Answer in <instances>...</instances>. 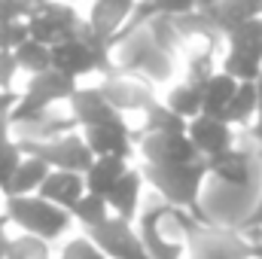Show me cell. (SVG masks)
Here are the masks:
<instances>
[{"mask_svg":"<svg viewBox=\"0 0 262 259\" xmlns=\"http://www.w3.org/2000/svg\"><path fill=\"white\" fill-rule=\"evenodd\" d=\"M110 64H113V73L137 76V79L149 82L152 89L168 85L177 76V55L162 49L146 34V28H137L110 43Z\"/></svg>","mask_w":262,"mask_h":259,"instance_id":"1","label":"cell"},{"mask_svg":"<svg viewBox=\"0 0 262 259\" xmlns=\"http://www.w3.org/2000/svg\"><path fill=\"white\" fill-rule=\"evenodd\" d=\"M143 174V183L152 195H159L165 204L192 213L195 220H207L201 210V186L207 177L204 159L192 165H137Z\"/></svg>","mask_w":262,"mask_h":259,"instance_id":"2","label":"cell"},{"mask_svg":"<svg viewBox=\"0 0 262 259\" xmlns=\"http://www.w3.org/2000/svg\"><path fill=\"white\" fill-rule=\"evenodd\" d=\"M180 241L186 259H256L250 238H244L235 226H220L213 220L183 217Z\"/></svg>","mask_w":262,"mask_h":259,"instance_id":"3","label":"cell"},{"mask_svg":"<svg viewBox=\"0 0 262 259\" xmlns=\"http://www.w3.org/2000/svg\"><path fill=\"white\" fill-rule=\"evenodd\" d=\"M3 213H6V220L15 223L25 235H34V238H40V241H46V244L64 238L67 232H70V226H73V217H70L67 210L49 204V201L40 198V195L6 198Z\"/></svg>","mask_w":262,"mask_h":259,"instance_id":"4","label":"cell"},{"mask_svg":"<svg viewBox=\"0 0 262 259\" xmlns=\"http://www.w3.org/2000/svg\"><path fill=\"white\" fill-rule=\"evenodd\" d=\"M73 92H76V82L61 76V73H55V70L37 73V76L28 79L25 92H18V101H15V107L9 110L6 119H9V125L34 119V116H40V113H46L58 104H67Z\"/></svg>","mask_w":262,"mask_h":259,"instance_id":"5","label":"cell"},{"mask_svg":"<svg viewBox=\"0 0 262 259\" xmlns=\"http://www.w3.org/2000/svg\"><path fill=\"white\" fill-rule=\"evenodd\" d=\"M25 25L34 43H43L52 49L55 43L70 40L82 28V15L73 9V3H64V0H37Z\"/></svg>","mask_w":262,"mask_h":259,"instance_id":"6","label":"cell"},{"mask_svg":"<svg viewBox=\"0 0 262 259\" xmlns=\"http://www.w3.org/2000/svg\"><path fill=\"white\" fill-rule=\"evenodd\" d=\"M18 143V140H15ZM21 156H34L40 162L49 165V171H73V174H85L95 162L92 149L85 146L79 131H70L64 137L46 140V143H18Z\"/></svg>","mask_w":262,"mask_h":259,"instance_id":"7","label":"cell"},{"mask_svg":"<svg viewBox=\"0 0 262 259\" xmlns=\"http://www.w3.org/2000/svg\"><path fill=\"white\" fill-rule=\"evenodd\" d=\"M101 95L107 98V104L119 113V116H128V113H143L149 104H156V89L137 76H125V73H110L101 79Z\"/></svg>","mask_w":262,"mask_h":259,"instance_id":"8","label":"cell"},{"mask_svg":"<svg viewBox=\"0 0 262 259\" xmlns=\"http://www.w3.org/2000/svg\"><path fill=\"white\" fill-rule=\"evenodd\" d=\"M107 259H134V256H146L140 247V238L134 232V223L119 220V217H107L104 223H98L95 229L82 232Z\"/></svg>","mask_w":262,"mask_h":259,"instance_id":"9","label":"cell"},{"mask_svg":"<svg viewBox=\"0 0 262 259\" xmlns=\"http://www.w3.org/2000/svg\"><path fill=\"white\" fill-rule=\"evenodd\" d=\"M79 134L95 159H104V156H116V159H128V162L134 159V125H128L125 116L110 119L104 125L79 128Z\"/></svg>","mask_w":262,"mask_h":259,"instance_id":"10","label":"cell"},{"mask_svg":"<svg viewBox=\"0 0 262 259\" xmlns=\"http://www.w3.org/2000/svg\"><path fill=\"white\" fill-rule=\"evenodd\" d=\"M186 137L192 140V146L198 149V156L207 162L226 149H232L238 143V131L232 128L229 122L216 119V116H195L192 122H186Z\"/></svg>","mask_w":262,"mask_h":259,"instance_id":"11","label":"cell"},{"mask_svg":"<svg viewBox=\"0 0 262 259\" xmlns=\"http://www.w3.org/2000/svg\"><path fill=\"white\" fill-rule=\"evenodd\" d=\"M134 6H137V0H92V9H89V15L82 21L98 40L110 43L128 25Z\"/></svg>","mask_w":262,"mask_h":259,"instance_id":"12","label":"cell"},{"mask_svg":"<svg viewBox=\"0 0 262 259\" xmlns=\"http://www.w3.org/2000/svg\"><path fill=\"white\" fill-rule=\"evenodd\" d=\"M67 110L79 128H92V125H104L110 119H119V113L107 104V98L101 95L98 85H76V92L67 101Z\"/></svg>","mask_w":262,"mask_h":259,"instance_id":"13","label":"cell"},{"mask_svg":"<svg viewBox=\"0 0 262 259\" xmlns=\"http://www.w3.org/2000/svg\"><path fill=\"white\" fill-rule=\"evenodd\" d=\"M146 192H149V189H146V183H143L140 168H134V165H131L128 171L119 177V183L110 189V195H107V207H110V213H113V217L134 223V217L140 213V204H143Z\"/></svg>","mask_w":262,"mask_h":259,"instance_id":"14","label":"cell"},{"mask_svg":"<svg viewBox=\"0 0 262 259\" xmlns=\"http://www.w3.org/2000/svg\"><path fill=\"white\" fill-rule=\"evenodd\" d=\"M37 195L70 213L76 207V201L85 195V180H82V174H73V171H49V177L43 180Z\"/></svg>","mask_w":262,"mask_h":259,"instance_id":"15","label":"cell"},{"mask_svg":"<svg viewBox=\"0 0 262 259\" xmlns=\"http://www.w3.org/2000/svg\"><path fill=\"white\" fill-rule=\"evenodd\" d=\"M259 15H262V0H220L207 12V18H210V25L216 28L220 37L232 34L235 28H241V25L259 18Z\"/></svg>","mask_w":262,"mask_h":259,"instance_id":"16","label":"cell"},{"mask_svg":"<svg viewBox=\"0 0 262 259\" xmlns=\"http://www.w3.org/2000/svg\"><path fill=\"white\" fill-rule=\"evenodd\" d=\"M128 168H131L128 159H116V156L95 159V162H92V168L82 174V180H85V192L107 198V195H110V189L119 183V177H122Z\"/></svg>","mask_w":262,"mask_h":259,"instance_id":"17","label":"cell"},{"mask_svg":"<svg viewBox=\"0 0 262 259\" xmlns=\"http://www.w3.org/2000/svg\"><path fill=\"white\" fill-rule=\"evenodd\" d=\"M46 177H49V165H46V162H40V159H34V156H25V159H21V165H18V168H15V174H12L9 186L3 189V198L37 195Z\"/></svg>","mask_w":262,"mask_h":259,"instance_id":"18","label":"cell"},{"mask_svg":"<svg viewBox=\"0 0 262 259\" xmlns=\"http://www.w3.org/2000/svg\"><path fill=\"white\" fill-rule=\"evenodd\" d=\"M235 92H238V82H235L232 76H226L223 70H216V73L201 85V113L223 119V113H226L229 101L235 98Z\"/></svg>","mask_w":262,"mask_h":259,"instance_id":"19","label":"cell"},{"mask_svg":"<svg viewBox=\"0 0 262 259\" xmlns=\"http://www.w3.org/2000/svg\"><path fill=\"white\" fill-rule=\"evenodd\" d=\"M223 122H229L232 128L238 131H250L256 122V85L253 82H241L235 98L229 101L226 113H223Z\"/></svg>","mask_w":262,"mask_h":259,"instance_id":"20","label":"cell"},{"mask_svg":"<svg viewBox=\"0 0 262 259\" xmlns=\"http://www.w3.org/2000/svg\"><path fill=\"white\" fill-rule=\"evenodd\" d=\"M162 104L171 110V113H177L183 122H192L195 116H201V85L195 82H174L168 92H165V98H162Z\"/></svg>","mask_w":262,"mask_h":259,"instance_id":"21","label":"cell"},{"mask_svg":"<svg viewBox=\"0 0 262 259\" xmlns=\"http://www.w3.org/2000/svg\"><path fill=\"white\" fill-rule=\"evenodd\" d=\"M183 131H186V122L177 113H171L159 98L140 113V125L134 128V134H183Z\"/></svg>","mask_w":262,"mask_h":259,"instance_id":"22","label":"cell"},{"mask_svg":"<svg viewBox=\"0 0 262 259\" xmlns=\"http://www.w3.org/2000/svg\"><path fill=\"white\" fill-rule=\"evenodd\" d=\"M223 43H226L229 52H238V55L262 61V15L247 21V25H241V28H235L232 34H226Z\"/></svg>","mask_w":262,"mask_h":259,"instance_id":"23","label":"cell"},{"mask_svg":"<svg viewBox=\"0 0 262 259\" xmlns=\"http://www.w3.org/2000/svg\"><path fill=\"white\" fill-rule=\"evenodd\" d=\"M21 149H18V143H15V137H12V131H9V119H0V192L9 186V180H12V174H15V168L21 165Z\"/></svg>","mask_w":262,"mask_h":259,"instance_id":"24","label":"cell"},{"mask_svg":"<svg viewBox=\"0 0 262 259\" xmlns=\"http://www.w3.org/2000/svg\"><path fill=\"white\" fill-rule=\"evenodd\" d=\"M12 58H15V67H18V70H25V73H31V76L52 70V55H49V46L34 43V40H25V43L12 52Z\"/></svg>","mask_w":262,"mask_h":259,"instance_id":"25","label":"cell"},{"mask_svg":"<svg viewBox=\"0 0 262 259\" xmlns=\"http://www.w3.org/2000/svg\"><path fill=\"white\" fill-rule=\"evenodd\" d=\"M70 217H73V223H79L82 229H95L98 223H104V220L113 217V213H110V207H107V198L85 192L76 201V207L70 210Z\"/></svg>","mask_w":262,"mask_h":259,"instance_id":"26","label":"cell"},{"mask_svg":"<svg viewBox=\"0 0 262 259\" xmlns=\"http://www.w3.org/2000/svg\"><path fill=\"white\" fill-rule=\"evenodd\" d=\"M220 70L226 73V76H232L238 85L241 82H256L262 73V61L256 58H247V55H238V52H229L226 49V55L220 58Z\"/></svg>","mask_w":262,"mask_h":259,"instance_id":"27","label":"cell"},{"mask_svg":"<svg viewBox=\"0 0 262 259\" xmlns=\"http://www.w3.org/2000/svg\"><path fill=\"white\" fill-rule=\"evenodd\" d=\"M3 259H52V247L34 235H15L6 241V253Z\"/></svg>","mask_w":262,"mask_h":259,"instance_id":"28","label":"cell"},{"mask_svg":"<svg viewBox=\"0 0 262 259\" xmlns=\"http://www.w3.org/2000/svg\"><path fill=\"white\" fill-rule=\"evenodd\" d=\"M58 259H107V256H104L85 235H73L64 247H61Z\"/></svg>","mask_w":262,"mask_h":259,"instance_id":"29","label":"cell"},{"mask_svg":"<svg viewBox=\"0 0 262 259\" xmlns=\"http://www.w3.org/2000/svg\"><path fill=\"white\" fill-rule=\"evenodd\" d=\"M256 149H259V174H262V146H256ZM235 229H238L244 238L262 235V189H259V195H256V204L250 207V213H247L241 223H235Z\"/></svg>","mask_w":262,"mask_h":259,"instance_id":"30","label":"cell"},{"mask_svg":"<svg viewBox=\"0 0 262 259\" xmlns=\"http://www.w3.org/2000/svg\"><path fill=\"white\" fill-rule=\"evenodd\" d=\"M28 37V25L25 21H0V49H9L15 52Z\"/></svg>","mask_w":262,"mask_h":259,"instance_id":"31","label":"cell"},{"mask_svg":"<svg viewBox=\"0 0 262 259\" xmlns=\"http://www.w3.org/2000/svg\"><path fill=\"white\" fill-rule=\"evenodd\" d=\"M37 0H0V21H28Z\"/></svg>","mask_w":262,"mask_h":259,"instance_id":"32","label":"cell"},{"mask_svg":"<svg viewBox=\"0 0 262 259\" xmlns=\"http://www.w3.org/2000/svg\"><path fill=\"white\" fill-rule=\"evenodd\" d=\"M18 67L9 49H0V92H12V79H15Z\"/></svg>","mask_w":262,"mask_h":259,"instance_id":"33","label":"cell"},{"mask_svg":"<svg viewBox=\"0 0 262 259\" xmlns=\"http://www.w3.org/2000/svg\"><path fill=\"white\" fill-rule=\"evenodd\" d=\"M15 101H18V92H0V119L9 116V110L15 107Z\"/></svg>","mask_w":262,"mask_h":259,"instance_id":"34","label":"cell"},{"mask_svg":"<svg viewBox=\"0 0 262 259\" xmlns=\"http://www.w3.org/2000/svg\"><path fill=\"white\" fill-rule=\"evenodd\" d=\"M220 0H195V12H201V15H207L213 6H216Z\"/></svg>","mask_w":262,"mask_h":259,"instance_id":"35","label":"cell"},{"mask_svg":"<svg viewBox=\"0 0 262 259\" xmlns=\"http://www.w3.org/2000/svg\"><path fill=\"white\" fill-rule=\"evenodd\" d=\"M64 3H76V0H64Z\"/></svg>","mask_w":262,"mask_h":259,"instance_id":"36","label":"cell"},{"mask_svg":"<svg viewBox=\"0 0 262 259\" xmlns=\"http://www.w3.org/2000/svg\"><path fill=\"white\" fill-rule=\"evenodd\" d=\"M134 259H146V256H134Z\"/></svg>","mask_w":262,"mask_h":259,"instance_id":"37","label":"cell"},{"mask_svg":"<svg viewBox=\"0 0 262 259\" xmlns=\"http://www.w3.org/2000/svg\"><path fill=\"white\" fill-rule=\"evenodd\" d=\"M256 146H262V143H256Z\"/></svg>","mask_w":262,"mask_h":259,"instance_id":"38","label":"cell"}]
</instances>
